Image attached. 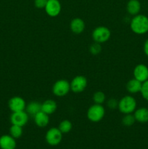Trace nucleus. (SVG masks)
I'll use <instances>...</instances> for the list:
<instances>
[{
	"instance_id": "nucleus-1",
	"label": "nucleus",
	"mask_w": 148,
	"mask_h": 149,
	"mask_svg": "<svg viewBox=\"0 0 148 149\" xmlns=\"http://www.w3.org/2000/svg\"><path fill=\"white\" fill-rule=\"evenodd\" d=\"M130 28L136 34H144L148 31V17L144 15H136L131 19Z\"/></svg>"
},
{
	"instance_id": "nucleus-2",
	"label": "nucleus",
	"mask_w": 148,
	"mask_h": 149,
	"mask_svg": "<svg viewBox=\"0 0 148 149\" xmlns=\"http://www.w3.org/2000/svg\"><path fill=\"white\" fill-rule=\"evenodd\" d=\"M136 108V101L134 97L131 95L123 96L118 101V110L124 114L132 113Z\"/></svg>"
},
{
	"instance_id": "nucleus-3",
	"label": "nucleus",
	"mask_w": 148,
	"mask_h": 149,
	"mask_svg": "<svg viewBox=\"0 0 148 149\" xmlns=\"http://www.w3.org/2000/svg\"><path fill=\"white\" fill-rule=\"evenodd\" d=\"M104 115H105V109L102 105L96 104V103L89 108L86 113L89 120L94 123L100 122L104 118Z\"/></svg>"
},
{
	"instance_id": "nucleus-4",
	"label": "nucleus",
	"mask_w": 148,
	"mask_h": 149,
	"mask_svg": "<svg viewBox=\"0 0 148 149\" xmlns=\"http://www.w3.org/2000/svg\"><path fill=\"white\" fill-rule=\"evenodd\" d=\"M111 36L110 30L106 26H98L95 28L91 33L93 40L97 43H104L110 39Z\"/></svg>"
},
{
	"instance_id": "nucleus-5",
	"label": "nucleus",
	"mask_w": 148,
	"mask_h": 149,
	"mask_svg": "<svg viewBox=\"0 0 148 149\" xmlns=\"http://www.w3.org/2000/svg\"><path fill=\"white\" fill-rule=\"evenodd\" d=\"M71 90V84L66 79H59L52 87V93L57 97L65 96Z\"/></svg>"
},
{
	"instance_id": "nucleus-6",
	"label": "nucleus",
	"mask_w": 148,
	"mask_h": 149,
	"mask_svg": "<svg viewBox=\"0 0 148 149\" xmlns=\"http://www.w3.org/2000/svg\"><path fill=\"white\" fill-rule=\"evenodd\" d=\"M46 143L52 146L59 145L62 139V133L58 128L52 127L46 132L45 135Z\"/></svg>"
},
{
	"instance_id": "nucleus-7",
	"label": "nucleus",
	"mask_w": 148,
	"mask_h": 149,
	"mask_svg": "<svg viewBox=\"0 0 148 149\" xmlns=\"http://www.w3.org/2000/svg\"><path fill=\"white\" fill-rule=\"evenodd\" d=\"M87 79L82 75L74 77L71 81V90L74 93H82L87 87Z\"/></svg>"
},
{
	"instance_id": "nucleus-8",
	"label": "nucleus",
	"mask_w": 148,
	"mask_h": 149,
	"mask_svg": "<svg viewBox=\"0 0 148 149\" xmlns=\"http://www.w3.org/2000/svg\"><path fill=\"white\" fill-rule=\"evenodd\" d=\"M44 9L48 15L55 17L59 15L62 10V6L59 0H48Z\"/></svg>"
},
{
	"instance_id": "nucleus-9",
	"label": "nucleus",
	"mask_w": 148,
	"mask_h": 149,
	"mask_svg": "<svg viewBox=\"0 0 148 149\" xmlns=\"http://www.w3.org/2000/svg\"><path fill=\"white\" fill-rule=\"evenodd\" d=\"M8 107L12 112L22 111L26 109V103L22 97L14 96L9 100Z\"/></svg>"
},
{
	"instance_id": "nucleus-10",
	"label": "nucleus",
	"mask_w": 148,
	"mask_h": 149,
	"mask_svg": "<svg viewBox=\"0 0 148 149\" xmlns=\"http://www.w3.org/2000/svg\"><path fill=\"white\" fill-rule=\"evenodd\" d=\"M28 115L25 111L12 112L10 116V122L12 125L23 127L28 123Z\"/></svg>"
},
{
	"instance_id": "nucleus-11",
	"label": "nucleus",
	"mask_w": 148,
	"mask_h": 149,
	"mask_svg": "<svg viewBox=\"0 0 148 149\" xmlns=\"http://www.w3.org/2000/svg\"><path fill=\"white\" fill-rule=\"evenodd\" d=\"M133 76L136 79L143 83L148 79V68L144 64H139L133 69Z\"/></svg>"
},
{
	"instance_id": "nucleus-12",
	"label": "nucleus",
	"mask_w": 148,
	"mask_h": 149,
	"mask_svg": "<svg viewBox=\"0 0 148 149\" xmlns=\"http://www.w3.org/2000/svg\"><path fill=\"white\" fill-rule=\"evenodd\" d=\"M16 141L10 135H3L0 137V148L1 149H15Z\"/></svg>"
},
{
	"instance_id": "nucleus-13",
	"label": "nucleus",
	"mask_w": 148,
	"mask_h": 149,
	"mask_svg": "<svg viewBox=\"0 0 148 149\" xmlns=\"http://www.w3.org/2000/svg\"><path fill=\"white\" fill-rule=\"evenodd\" d=\"M71 31L75 34H80V33H83L85 29V23H84V20L79 17H75V18L73 19L71 22Z\"/></svg>"
},
{
	"instance_id": "nucleus-14",
	"label": "nucleus",
	"mask_w": 148,
	"mask_h": 149,
	"mask_svg": "<svg viewBox=\"0 0 148 149\" xmlns=\"http://www.w3.org/2000/svg\"><path fill=\"white\" fill-rule=\"evenodd\" d=\"M34 122L36 126L39 127L43 128L47 126L49 122V116L46 113L43 112L42 111L36 113L34 116Z\"/></svg>"
},
{
	"instance_id": "nucleus-15",
	"label": "nucleus",
	"mask_w": 148,
	"mask_h": 149,
	"mask_svg": "<svg viewBox=\"0 0 148 149\" xmlns=\"http://www.w3.org/2000/svg\"><path fill=\"white\" fill-rule=\"evenodd\" d=\"M142 82L139 81V80L136 79L135 78L131 79L126 83V90L131 94H135V93H139L142 89Z\"/></svg>"
},
{
	"instance_id": "nucleus-16",
	"label": "nucleus",
	"mask_w": 148,
	"mask_h": 149,
	"mask_svg": "<svg viewBox=\"0 0 148 149\" xmlns=\"http://www.w3.org/2000/svg\"><path fill=\"white\" fill-rule=\"evenodd\" d=\"M57 109V103L52 99L45 100L44 102H43V103H41V111L48 115L55 113Z\"/></svg>"
},
{
	"instance_id": "nucleus-17",
	"label": "nucleus",
	"mask_w": 148,
	"mask_h": 149,
	"mask_svg": "<svg viewBox=\"0 0 148 149\" xmlns=\"http://www.w3.org/2000/svg\"><path fill=\"white\" fill-rule=\"evenodd\" d=\"M126 10L131 15H136L141 10V3L139 0H129L126 4Z\"/></svg>"
},
{
	"instance_id": "nucleus-18",
	"label": "nucleus",
	"mask_w": 148,
	"mask_h": 149,
	"mask_svg": "<svg viewBox=\"0 0 148 149\" xmlns=\"http://www.w3.org/2000/svg\"><path fill=\"white\" fill-rule=\"evenodd\" d=\"M134 117L136 121L141 123H146L148 122V109L139 108L135 110Z\"/></svg>"
},
{
	"instance_id": "nucleus-19",
	"label": "nucleus",
	"mask_w": 148,
	"mask_h": 149,
	"mask_svg": "<svg viewBox=\"0 0 148 149\" xmlns=\"http://www.w3.org/2000/svg\"><path fill=\"white\" fill-rule=\"evenodd\" d=\"M26 110L28 114L34 116L36 113L41 111V104L38 101H31L26 106Z\"/></svg>"
},
{
	"instance_id": "nucleus-20",
	"label": "nucleus",
	"mask_w": 148,
	"mask_h": 149,
	"mask_svg": "<svg viewBox=\"0 0 148 149\" xmlns=\"http://www.w3.org/2000/svg\"><path fill=\"white\" fill-rule=\"evenodd\" d=\"M73 128V125L71 123V121L68 120V119H65L62 120V122L59 123V126H58V129L60 130V132L62 134L68 133L71 131Z\"/></svg>"
},
{
	"instance_id": "nucleus-21",
	"label": "nucleus",
	"mask_w": 148,
	"mask_h": 149,
	"mask_svg": "<svg viewBox=\"0 0 148 149\" xmlns=\"http://www.w3.org/2000/svg\"><path fill=\"white\" fill-rule=\"evenodd\" d=\"M10 135L15 139L20 138L23 135V127L18 125H12L10 128Z\"/></svg>"
},
{
	"instance_id": "nucleus-22",
	"label": "nucleus",
	"mask_w": 148,
	"mask_h": 149,
	"mask_svg": "<svg viewBox=\"0 0 148 149\" xmlns=\"http://www.w3.org/2000/svg\"><path fill=\"white\" fill-rule=\"evenodd\" d=\"M105 95L103 92L97 91L93 95V101L96 104L102 105L104 101H105Z\"/></svg>"
},
{
	"instance_id": "nucleus-23",
	"label": "nucleus",
	"mask_w": 148,
	"mask_h": 149,
	"mask_svg": "<svg viewBox=\"0 0 148 149\" xmlns=\"http://www.w3.org/2000/svg\"><path fill=\"white\" fill-rule=\"evenodd\" d=\"M136 122L135 119L134 115L131 114V113H128V114H125L122 119V124L126 127H130L134 124Z\"/></svg>"
},
{
	"instance_id": "nucleus-24",
	"label": "nucleus",
	"mask_w": 148,
	"mask_h": 149,
	"mask_svg": "<svg viewBox=\"0 0 148 149\" xmlns=\"http://www.w3.org/2000/svg\"><path fill=\"white\" fill-rule=\"evenodd\" d=\"M89 51L92 55H98V54H100L102 51L101 45H100V43H97V42H94V44H92V45L89 47Z\"/></svg>"
},
{
	"instance_id": "nucleus-25",
	"label": "nucleus",
	"mask_w": 148,
	"mask_h": 149,
	"mask_svg": "<svg viewBox=\"0 0 148 149\" xmlns=\"http://www.w3.org/2000/svg\"><path fill=\"white\" fill-rule=\"evenodd\" d=\"M140 93H142V97H143L145 100H148V79L142 83V89H141Z\"/></svg>"
},
{
	"instance_id": "nucleus-26",
	"label": "nucleus",
	"mask_w": 148,
	"mask_h": 149,
	"mask_svg": "<svg viewBox=\"0 0 148 149\" xmlns=\"http://www.w3.org/2000/svg\"><path fill=\"white\" fill-rule=\"evenodd\" d=\"M107 106L111 110L118 109V101L115 98H110L107 101Z\"/></svg>"
},
{
	"instance_id": "nucleus-27",
	"label": "nucleus",
	"mask_w": 148,
	"mask_h": 149,
	"mask_svg": "<svg viewBox=\"0 0 148 149\" xmlns=\"http://www.w3.org/2000/svg\"><path fill=\"white\" fill-rule=\"evenodd\" d=\"M48 0H34V5L38 9H43L46 6Z\"/></svg>"
},
{
	"instance_id": "nucleus-28",
	"label": "nucleus",
	"mask_w": 148,
	"mask_h": 149,
	"mask_svg": "<svg viewBox=\"0 0 148 149\" xmlns=\"http://www.w3.org/2000/svg\"><path fill=\"white\" fill-rule=\"evenodd\" d=\"M144 52L148 56V39H147L146 42H145V45H144Z\"/></svg>"
}]
</instances>
